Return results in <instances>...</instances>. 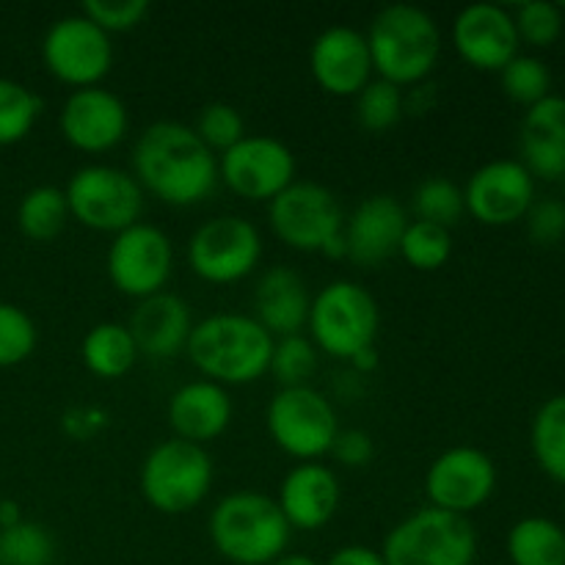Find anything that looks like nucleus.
Masks as SVG:
<instances>
[{
  "mask_svg": "<svg viewBox=\"0 0 565 565\" xmlns=\"http://www.w3.org/2000/svg\"><path fill=\"white\" fill-rule=\"evenodd\" d=\"M39 331L22 307L0 301V367H17L36 351Z\"/></svg>",
  "mask_w": 565,
  "mask_h": 565,
  "instance_id": "37",
  "label": "nucleus"
},
{
  "mask_svg": "<svg viewBox=\"0 0 565 565\" xmlns=\"http://www.w3.org/2000/svg\"><path fill=\"white\" fill-rule=\"evenodd\" d=\"M326 565H386V561L381 555V550H373V546L364 544H348L331 552Z\"/></svg>",
  "mask_w": 565,
  "mask_h": 565,
  "instance_id": "44",
  "label": "nucleus"
},
{
  "mask_svg": "<svg viewBox=\"0 0 565 565\" xmlns=\"http://www.w3.org/2000/svg\"><path fill=\"white\" fill-rule=\"evenodd\" d=\"M533 456L557 483H565V395L550 397L533 419Z\"/></svg>",
  "mask_w": 565,
  "mask_h": 565,
  "instance_id": "29",
  "label": "nucleus"
},
{
  "mask_svg": "<svg viewBox=\"0 0 565 565\" xmlns=\"http://www.w3.org/2000/svg\"><path fill=\"white\" fill-rule=\"evenodd\" d=\"M497 489V467L478 447H450L425 472V497L430 508L469 516L491 500Z\"/></svg>",
  "mask_w": 565,
  "mask_h": 565,
  "instance_id": "15",
  "label": "nucleus"
},
{
  "mask_svg": "<svg viewBox=\"0 0 565 565\" xmlns=\"http://www.w3.org/2000/svg\"><path fill=\"white\" fill-rule=\"evenodd\" d=\"M406 114L403 92L392 83L373 77L362 92L356 94V119L362 130L386 132L397 125Z\"/></svg>",
  "mask_w": 565,
  "mask_h": 565,
  "instance_id": "35",
  "label": "nucleus"
},
{
  "mask_svg": "<svg viewBox=\"0 0 565 565\" xmlns=\"http://www.w3.org/2000/svg\"><path fill=\"white\" fill-rule=\"evenodd\" d=\"M535 202V180L522 160H491L472 171L463 188V204L475 221L486 226H508L522 221Z\"/></svg>",
  "mask_w": 565,
  "mask_h": 565,
  "instance_id": "17",
  "label": "nucleus"
},
{
  "mask_svg": "<svg viewBox=\"0 0 565 565\" xmlns=\"http://www.w3.org/2000/svg\"><path fill=\"white\" fill-rule=\"evenodd\" d=\"M210 544L232 565H270L290 546V524L274 497L232 491L221 497L207 519Z\"/></svg>",
  "mask_w": 565,
  "mask_h": 565,
  "instance_id": "4",
  "label": "nucleus"
},
{
  "mask_svg": "<svg viewBox=\"0 0 565 565\" xmlns=\"http://www.w3.org/2000/svg\"><path fill=\"white\" fill-rule=\"evenodd\" d=\"M516 22L519 42H527L533 47H550L563 33V11L561 6L546 3V0H530L522 3L513 14Z\"/></svg>",
  "mask_w": 565,
  "mask_h": 565,
  "instance_id": "39",
  "label": "nucleus"
},
{
  "mask_svg": "<svg viewBox=\"0 0 565 565\" xmlns=\"http://www.w3.org/2000/svg\"><path fill=\"white\" fill-rule=\"evenodd\" d=\"M527 218V232L539 246H557L565 237V202L561 199H541L533 202Z\"/></svg>",
  "mask_w": 565,
  "mask_h": 565,
  "instance_id": "41",
  "label": "nucleus"
},
{
  "mask_svg": "<svg viewBox=\"0 0 565 565\" xmlns=\"http://www.w3.org/2000/svg\"><path fill=\"white\" fill-rule=\"evenodd\" d=\"M397 257L414 270H439L452 257V235L445 226L428 224V221H408L401 237Z\"/></svg>",
  "mask_w": 565,
  "mask_h": 565,
  "instance_id": "30",
  "label": "nucleus"
},
{
  "mask_svg": "<svg viewBox=\"0 0 565 565\" xmlns=\"http://www.w3.org/2000/svg\"><path fill=\"white\" fill-rule=\"evenodd\" d=\"M373 72L392 86H419L436 70L441 55V31L434 17L412 3L384 6L367 33Z\"/></svg>",
  "mask_w": 565,
  "mask_h": 565,
  "instance_id": "3",
  "label": "nucleus"
},
{
  "mask_svg": "<svg viewBox=\"0 0 565 565\" xmlns=\"http://www.w3.org/2000/svg\"><path fill=\"white\" fill-rule=\"evenodd\" d=\"M522 166L541 180L565 177V99L550 94L530 105L522 121Z\"/></svg>",
  "mask_w": 565,
  "mask_h": 565,
  "instance_id": "25",
  "label": "nucleus"
},
{
  "mask_svg": "<svg viewBox=\"0 0 565 565\" xmlns=\"http://www.w3.org/2000/svg\"><path fill=\"white\" fill-rule=\"evenodd\" d=\"M320 351L315 342L303 334H290L274 340V351H270L268 373L274 375L279 390H290V386H309V381L318 373Z\"/></svg>",
  "mask_w": 565,
  "mask_h": 565,
  "instance_id": "32",
  "label": "nucleus"
},
{
  "mask_svg": "<svg viewBox=\"0 0 565 565\" xmlns=\"http://www.w3.org/2000/svg\"><path fill=\"white\" fill-rule=\"evenodd\" d=\"M105 425H108V412H103V408L97 406L70 408V412H64V417H61V428H64V434L77 441L92 439V436L99 434Z\"/></svg>",
  "mask_w": 565,
  "mask_h": 565,
  "instance_id": "43",
  "label": "nucleus"
},
{
  "mask_svg": "<svg viewBox=\"0 0 565 565\" xmlns=\"http://www.w3.org/2000/svg\"><path fill=\"white\" fill-rule=\"evenodd\" d=\"M329 456L334 458L337 463H342V467L362 469L373 461L375 445H373V439H370V434H364V430H359V428H348V430H340V434H337Z\"/></svg>",
  "mask_w": 565,
  "mask_h": 565,
  "instance_id": "42",
  "label": "nucleus"
},
{
  "mask_svg": "<svg viewBox=\"0 0 565 565\" xmlns=\"http://www.w3.org/2000/svg\"><path fill=\"white\" fill-rule=\"evenodd\" d=\"M309 70L320 92L331 97H356L373 81L367 39L356 28H326L309 50Z\"/></svg>",
  "mask_w": 565,
  "mask_h": 565,
  "instance_id": "20",
  "label": "nucleus"
},
{
  "mask_svg": "<svg viewBox=\"0 0 565 565\" xmlns=\"http://www.w3.org/2000/svg\"><path fill=\"white\" fill-rule=\"evenodd\" d=\"M563 193H565V177H563Z\"/></svg>",
  "mask_w": 565,
  "mask_h": 565,
  "instance_id": "48",
  "label": "nucleus"
},
{
  "mask_svg": "<svg viewBox=\"0 0 565 565\" xmlns=\"http://www.w3.org/2000/svg\"><path fill=\"white\" fill-rule=\"evenodd\" d=\"M22 522V511L14 500H0V530H9Z\"/></svg>",
  "mask_w": 565,
  "mask_h": 565,
  "instance_id": "46",
  "label": "nucleus"
},
{
  "mask_svg": "<svg viewBox=\"0 0 565 565\" xmlns=\"http://www.w3.org/2000/svg\"><path fill=\"white\" fill-rule=\"evenodd\" d=\"M149 9L152 6L147 0H86L81 6V14L110 36V33H125L141 25Z\"/></svg>",
  "mask_w": 565,
  "mask_h": 565,
  "instance_id": "40",
  "label": "nucleus"
},
{
  "mask_svg": "<svg viewBox=\"0 0 565 565\" xmlns=\"http://www.w3.org/2000/svg\"><path fill=\"white\" fill-rule=\"evenodd\" d=\"M379 326V301L359 281H329L318 296H312L307 320L309 340L326 356L351 362L359 351L375 345Z\"/></svg>",
  "mask_w": 565,
  "mask_h": 565,
  "instance_id": "6",
  "label": "nucleus"
},
{
  "mask_svg": "<svg viewBox=\"0 0 565 565\" xmlns=\"http://www.w3.org/2000/svg\"><path fill=\"white\" fill-rule=\"evenodd\" d=\"M204 147L210 152L224 154L226 149L235 147L241 138H246V121H243L241 110L230 103H210L199 110L196 127H193Z\"/></svg>",
  "mask_w": 565,
  "mask_h": 565,
  "instance_id": "38",
  "label": "nucleus"
},
{
  "mask_svg": "<svg viewBox=\"0 0 565 565\" xmlns=\"http://www.w3.org/2000/svg\"><path fill=\"white\" fill-rule=\"evenodd\" d=\"M309 309H312V292L296 268L274 265L263 270L254 287V320L274 340L301 334L309 320Z\"/></svg>",
  "mask_w": 565,
  "mask_h": 565,
  "instance_id": "24",
  "label": "nucleus"
},
{
  "mask_svg": "<svg viewBox=\"0 0 565 565\" xmlns=\"http://www.w3.org/2000/svg\"><path fill=\"white\" fill-rule=\"evenodd\" d=\"M127 329H130L141 356L163 362V359H174L177 353L188 348L193 331V315L191 307L177 292L163 290L136 303Z\"/></svg>",
  "mask_w": 565,
  "mask_h": 565,
  "instance_id": "23",
  "label": "nucleus"
},
{
  "mask_svg": "<svg viewBox=\"0 0 565 565\" xmlns=\"http://www.w3.org/2000/svg\"><path fill=\"white\" fill-rule=\"evenodd\" d=\"M55 541L47 527L22 519L9 530H0V565H53Z\"/></svg>",
  "mask_w": 565,
  "mask_h": 565,
  "instance_id": "34",
  "label": "nucleus"
},
{
  "mask_svg": "<svg viewBox=\"0 0 565 565\" xmlns=\"http://www.w3.org/2000/svg\"><path fill=\"white\" fill-rule=\"evenodd\" d=\"M39 114L42 99L25 83L0 77V147H11L31 136Z\"/></svg>",
  "mask_w": 565,
  "mask_h": 565,
  "instance_id": "33",
  "label": "nucleus"
},
{
  "mask_svg": "<svg viewBox=\"0 0 565 565\" xmlns=\"http://www.w3.org/2000/svg\"><path fill=\"white\" fill-rule=\"evenodd\" d=\"M412 210L417 221H428V224L452 230L461 221V215L467 213L463 188H458V182H452L450 177H425L414 188Z\"/></svg>",
  "mask_w": 565,
  "mask_h": 565,
  "instance_id": "31",
  "label": "nucleus"
},
{
  "mask_svg": "<svg viewBox=\"0 0 565 565\" xmlns=\"http://www.w3.org/2000/svg\"><path fill=\"white\" fill-rule=\"evenodd\" d=\"M265 425L270 441L298 463L320 461L329 456L340 434L334 406L312 384L276 392L265 412Z\"/></svg>",
  "mask_w": 565,
  "mask_h": 565,
  "instance_id": "9",
  "label": "nucleus"
},
{
  "mask_svg": "<svg viewBox=\"0 0 565 565\" xmlns=\"http://www.w3.org/2000/svg\"><path fill=\"white\" fill-rule=\"evenodd\" d=\"M348 364H351L356 373H373V370L379 367V351H375V345L364 348V351H359Z\"/></svg>",
  "mask_w": 565,
  "mask_h": 565,
  "instance_id": "45",
  "label": "nucleus"
},
{
  "mask_svg": "<svg viewBox=\"0 0 565 565\" xmlns=\"http://www.w3.org/2000/svg\"><path fill=\"white\" fill-rule=\"evenodd\" d=\"M138 356L141 353H138L130 329L125 323H116V320L92 326L81 342V362L94 379H121V375L130 373Z\"/></svg>",
  "mask_w": 565,
  "mask_h": 565,
  "instance_id": "26",
  "label": "nucleus"
},
{
  "mask_svg": "<svg viewBox=\"0 0 565 565\" xmlns=\"http://www.w3.org/2000/svg\"><path fill=\"white\" fill-rule=\"evenodd\" d=\"M58 130L77 152L105 154L125 141L130 130V114L119 94L108 88H77L61 105Z\"/></svg>",
  "mask_w": 565,
  "mask_h": 565,
  "instance_id": "16",
  "label": "nucleus"
},
{
  "mask_svg": "<svg viewBox=\"0 0 565 565\" xmlns=\"http://www.w3.org/2000/svg\"><path fill=\"white\" fill-rule=\"evenodd\" d=\"M268 224L292 252L323 254L329 243L342 237L345 210L326 185L296 180L274 202H268Z\"/></svg>",
  "mask_w": 565,
  "mask_h": 565,
  "instance_id": "11",
  "label": "nucleus"
},
{
  "mask_svg": "<svg viewBox=\"0 0 565 565\" xmlns=\"http://www.w3.org/2000/svg\"><path fill=\"white\" fill-rule=\"evenodd\" d=\"M213 480V458L202 445L166 439L143 456L138 489L149 508L163 516H182L207 500Z\"/></svg>",
  "mask_w": 565,
  "mask_h": 565,
  "instance_id": "5",
  "label": "nucleus"
},
{
  "mask_svg": "<svg viewBox=\"0 0 565 565\" xmlns=\"http://www.w3.org/2000/svg\"><path fill=\"white\" fill-rule=\"evenodd\" d=\"M132 177L143 193L169 207H193L218 185V154L210 152L193 127L154 121L132 147Z\"/></svg>",
  "mask_w": 565,
  "mask_h": 565,
  "instance_id": "1",
  "label": "nucleus"
},
{
  "mask_svg": "<svg viewBox=\"0 0 565 565\" xmlns=\"http://www.w3.org/2000/svg\"><path fill=\"white\" fill-rule=\"evenodd\" d=\"M381 555L386 565H475L478 533L467 516L428 505L386 533Z\"/></svg>",
  "mask_w": 565,
  "mask_h": 565,
  "instance_id": "7",
  "label": "nucleus"
},
{
  "mask_svg": "<svg viewBox=\"0 0 565 565\" xmlns=\"http://www.w3.org/2000/svg\"><path fill=\"white\" fill-rule=\"evenodd\" d=\"M218 182L246 202H274L296 182V154L274 136H246L218 154Z\"/></svg>",
  "mask_w": 565,
  "mask_h": 565,
  "instance_id": "14",
  "label": "nucleus"
},
{
  "mask_svg": "<svg viewBox=\"0 0 565 565\" xmlns=\"http://www.w3.org/2000/svg\"><path fill=\"white\" fill-rule=\"evenodd\" d=\"M513 565H565V530L544 516H527L508 533Z\"/></svg>",
  "mask_w": 565,
  "mask_h": 565,
  "instance_id": "27",
  "label": "nucleus"
},
{
  "mask_svg": "<svg viewBox=\"0 0 565 565\" xmlns=\"http://www.w3.org/2000/svg\"><path fill=\"white\" fill-rule=\"evenodd\" d=\"M70 207L61 188L36 185L17 204V226L33 243H50L64 232Z\"/></svg>",
  "mask_w": 565,
  "mask_h": 565,
  "instance_id": "28",
  "label": "nucleus"
},
{
  "mask_svg": "<svg viewBox=\"0 0 565 565\" xmlns=\"http://www.w3.org/2000/svg\"><path fill=\"white\" fill-rule=\"evenodd\" d=\"M502 92L519 105H535L550 97L552 75L550 66L535 55H516L502 66Z\"/></svg>",
  "mask_w": 565,
  "mask_h": 565,
  "instance_id": "36",
  "label": "nucleus"
},
{
  "mask_svg": "<svg viewBox=\"0 0 565 565\" xmlns=\"http://www.w3.org/2000/svg\"><path fill=\"white\" fill-rule=\"evenodd\" d=\"M42 61L64 86L92 88L108 77L114 66V42L88 17L66 14L47 28L42 39Z\"/></svg>",
  "mask_w": 565,
  "mask_h": 565,
  "instance_id": "12",
  "label": "nucleus"
},
{
  "mask_svg": "<svg viewBox=\"0 0 565 565\" xmlns=\"http://www.w3.org/2000/svg\"><path fill=\"white\" fill-rule=\"evenodd\" d=\"M450 39L456 53L480 72H502L519 55L516 22L511 11L497 3H472L458 11Z\"/></svg>",
  "mask_w": 565,
  "mask_h": 565,
  "instance_id": "18",
  "label": "nucleus"
},
{
  "mask_svg": "<svg viewBox=\"0 0 565 565\" xmlns=\"http://www.w3.org/2000/svg\"><path fill=\"white\" fill-rule=\"evenodd\" d=\"M185 257L193 274L207 285H237L257 270L263 259V235L243 215H215L188 237Z\"/></svg>",
  "mask_w": 565,
  "mask_h": 565,
  "instance_id": "10",
  "label": "nucleus"
},
{
  "mask_svg": "<svg viewBox=\"0 0 565 565\" xmlns=\"http://www.w3.org/2000/svg\"><path fill=\"white\" fill-rule=\"evenodd\" d=\"M70 218L92 232L119 235L141 221L143 188L125 169L108 163L81 166L64 188Z\"/></svg>",
  "mask_w": 565,
  "mask_h": 565,
  "instance_id": "8",
  "label": "nucleus"
},
{
  "mask_svg": "<svg viewBox=\"0 0 565 565\" xmlns=\"http://www.w3.org/2000/svg\"><path fill=\"white\" fill-rule=\"evenodd\" d=\"M270 565H320V563L315 561V557L301 555V552H285L279 561H274Z\"/></svg>",
  "mask_w": 565,
  "mask_h": 565,
  "instance_id": "47",
  "label": "nucleus"
},
{
  "mask_svg": "<svg viewBox=\"0 0 565 565\" xmlns=\"http://www.w3.org/2000/svg\"><path fill=\"white\" fill-rule=\"evenodd\" d=\"M105 270L121 296L143 301L169 285L174 274V246L160 226L138 221L114 235L105 254Z\"/></svg>",
  "mask_w": 565,
  "mask_h": 565,
  "instance_id": "13",
  "label": "nucleus"
},
{
  "mask_svg": "<svg viewBox=\"0 0 565 565\" xmlns=\"http://www.w3.org/2000/svg\"><path fill=\"white\" fill-rule=\"evenodd\" d=\"M408 226V213L390 193L362 199L342 226L348 259L359 268H381L401 248V237Z\"/></svg>",
  "mask_w": 565,
  "mask_h": 565,
  "instance_id": "19",
  "label": "nucleus"
},
{
  "mask_svg": "<svg viewBox=\"0 0 565 565\" xmlns=\"http://www.w3.org/2000/svg\"><path fill=\"white\" fill-rule=\"evenodd\" d=\"M340 500L342 489L334 469L320 461L296 463L281 478L276 494V505L285 513L290 530H303V533L326 527L340 511Z\"/></svg>",
  "mask_w": 565,
  "mask_h": 565,
  "instance_id": "21",
  "label": "nucleus"
},
{
  "mask_svg": "<svg viewBox=\"0 0 565 565\" xmlns=\"http://www.w3.org/2000/svg\"><path fill=\"white\" fill-rule=\"evenodd\" d=\"M274 337L254 315L215 312L193 323L188 359L207 381L221 386H246L268 373Z\"/></svg>",
  "mask_w": 565,
  "mask_h": 565,
  "instance_id": "2",
  "label": "nucleus"
},
{
  "mask_svg": "<svg viewBox=\"0 0 565 565\" xmlns=\"http://www.w3.org/2000/svg\"><path fill=\"white\" fill-rule=\"evenodd\" d=\"M232 414H235V406H232L226 386L213 384L207 379L188 381L180 390L171 392L169 408H166L174 439L193 441L202 447L226 434Z\"/></svg>",
  "mask_w": 565,
  "mask_h": 565,
  "instance_id": "22",
  "label": "nucleus"
}]
</instances>
